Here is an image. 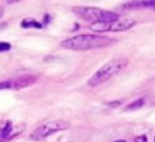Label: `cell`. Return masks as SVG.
I'll return each instance as SVG.
<instances>
[{
	"mask_svg": "<svg viewBox=\"0 0 155 142\" xmlns=\"http://www.w3.org/2000/svg\"><path fill=\"white\" fill-rule=\"evenodd\" d=\"M114 43V39L107 36L95 34H81L70 37L62 41L61 46L65 49L73 51H86L91 49H100L107 47Z\"/></svg>",
	"mask_w": 155,
	"mask_h": 142,
	"instance_id": "cell-1",
	"label": "cell"
},
{
	"mask_svg": "<svg viewBox=\"0 0 155 142\" xmlns=\"http://www.w3.org/2000/svg\"><path fill=\"white\" fill-rule=\"evenodd\" d=\"M129 64V60L127 58H115V60H110L105 65L101 67L99 70L88 80V86L97 87L99 85L104 84L108 80L115 76L117 73H119L121 70L127 67Z\"/></svg>",
	"mask_w": 155,
	"mask_h": 142,
	"instance_id": "cell-2",
	"label": "cell"
},
{
	"mask_svg": "<svg viewBox=\"0 0 155 142\" xmlns=\"http://www.w3.org/2000/svg\"><path fill=\"white\" fill-rule=\"evenodd\" d=\"M73 12L80 18L86 20V21L91 22V24L102 19H112L114 21H116L117 19L120 18V16L117 13L103 11L101 9L93 7H77L73 8Z\"/></svg>",
	"mask_w": 155,
	"mask_h": 142,
	"instance_id": "cell-3",
	"label": "cell"
},
{
	"mask_svg": "<svg viewBox=\"0 0 155 142\" xmlns=\"http://www.w3.org/2000/svg\"><path fill=\"white\" fill-rule=\"evenodd\" d=\"M69 127V123L63 120H56L51 121V122L45 123V124L41 125L37 128H35L32 133L30 134V138L34 141H38V140L45 139V138L49 137L52 134H55L60 131H64Z\"/></svg>",
	"mask_w": 155,
	"mask_h": 142,
	"instance_id": "cell-4",
	"label": "cell"
},
{
	"mask_svg": "<svg viewBox=\"0 0 155 142\" xmlns=\"http://www.w3.org/2000/svg\"><path fill=\"white\" fill-rule=\"evenodd\" d=\"M36 78L33 76H22L17 79H12V80L2 81L0 82V90L5 89H21L25 87L31 86L34 84Z\"/></svg>",
	"mask_w": 155,
	"mask_h": 142,
	"instance_id": "cell-5",
	"label": "cell"
},
{
	"mask_svg": "<svg viewBox=\"0 0 155 142\" xmlns=\"http://www.w3.org/2000/svg\"><path fill=\"white\" fill-rule=\"evenodd\" d=\"M135 24H136L135 20L131 19V18H119V19H117L112 24L110 31H112V32H121V31L129 30Z\"/></svg>",
	"mask_w": 155,
	"mask_h": 142,
	"instance_id": "cell-6",
	"label": "cell"
},
{
	"mask_svg": "<svg viewBox=\"0 0 155 142\" xmlns=\"http://www.w3.org/2000/svg\"><path fill=\"white\" fill-rule=\"evenodd\" d=\"M114 20L112 19H102L99 20L97 22H94V24H91L89 26V29H91L93 32L96 33H102V32H106V31L110 30V27L114 24Z\"/></svg>",
	"mask_w": 155,
	"mask_h": 142,
	"instance_id": "cell-7",
	"label": "cell"
},
{
	"mask_svg": "<svg viewBox=\"0 0 155 142\" xmlns=\"http://www.w3.org/2000/svg\"><path fill=\"white\" fill-rule=\"evenodd\" d=\"M129 9H152L155 10V1H132L127 3Z\"/></svg>",
	"mask_w": 155,
	"mask_h": 142,
	"instance_id": "cell-8",
	"label": "cell"
},
{
	"mask_svg": "<svg viewBox=\"0 0 155 142\" xmlns=\"http://www.w3.org/2000/svg\"><path fill=\"white\" fill-rule=\"evenodd\" d=\"M12 131H13L12 123L10 121H7L5 125H2V127H0V142L7 140L12 134Z\"/></svg>",
	"mask_w": 155,
	"mask_h": 142,
	"instance_id": "cell-9",
	"label": "cell"
},
{
	"mask_svg": "<svg viewBox=\"0 0 155 142\" xmlns=\"http://www.w3.org/2000/svg\"><path fill=\"white\" fill-rule=\"evenodd\" d=\"M21 27L22 28H34V29H41L43 28V24L38 21H35L34 19H31V18H28V19H25L21 21Z\"/></svg>",
	"mask_w": 155,
	"mask_h": 142,
	"instance_id": "cell-10",
	"label": "cell"
},
{
	"mask_svg": "<svg viewBox=\"0 0 155 142\" xmlns=\"http://www.w3.org/2000/svg\"><path fill=\"white\" fill-rule=\"evenodd\" d=\"M142 105H143V100L139 99V100H137V101H134L131 105L127 106V109H137V108L141 107Z\"/></svg>",
	"mask_w": 155,
	"mask_h": 142,
	"instance_id": "cell-11",
	"label": "cell"
},
{
	"mask_svg": "<svg viewBox=\"0 0 155 142\" xmlns=\"http://www.w3.org/2000/svg\"><path fill=\"white\" fill-rule=\"evenodd\" d=\"M12 48L11 44L7 41H0V52H7Z\"/></svg>",
	"mask_w": 155,
	"mask_h": 142,
	"instance_id": "cell-12",
	"label": "cell"
},
{
	"mask_svg": "<svg viewBox=\"0 0 155 142\" xmlns=\"http://www.w3.org/2000/svg\"><path fill=\"white\" fill-rule=\"evenodd\" d=\"M133 142H148V138L146 135H140L133 140Z\"/></svg>",
	"mask_w": 155,
	"mask_h": 142,
	"instance_id": "cell-13",
	"label": "cell"
},
{
	"mask_svg": "<svg viewBox=\"0 0 155 142\" xmlns=\"http://www.w3.org/2000/svg\"><path fill=\"white\" fill-rule=\"evenodd\" d=\"M2 14H3V10H2V8L0 7V18H1V16H2Z\"/></svg>",
	"mask_w": 155,
	"mask_h": 142,
	"instance_id": "cell-14",
	"label": "cell"
},
{
	"mask_svg": "<svg viewBox=\"0 0 155 142\" xmlns=\"http://www.w3.org/2000/svg\"><path fill=\"white\" fill-rule=\"evenodd\" d=\"M115 142H127V141H124V140H117V141H115Z\"/></svg>",
	"mask_w": 155,
	"mask_h": 142,
	"instance_id": "cell-15",
	"label": "cell"
},
{
	"mask_svg": "<svg viewBox=\"0 0 155 142\" xmlns=\"http://www.w3.org/2000/svg\"><path fill=\"white\" fill-rule=\"evenodd\" d=\"M154 142H155V138H154Z\"/></svg>",
	"mask_w": 155,
	"mask_h": 142,
	"instance_id": "cell-16",
	"label": "cell"
}]
</instances>
